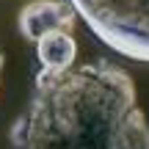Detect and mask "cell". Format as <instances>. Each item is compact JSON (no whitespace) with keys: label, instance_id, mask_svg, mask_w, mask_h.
<instances>
[{"label":"cell","instance_id":"3957f363","mask_svg":"<svg viewBox=\"0 0 149 149\" xmlns=\"http://www.w3.org/2000/svg\"><path fill=\"white\" fill-rule=\"evenodd\" d=\"M77 11L66 0H31L19 11V33L28 42H36L42 33L50 31H74Z\"/></svg>","mask_w":149,"mask_h":149},{"label":"cell","instance_id":"6da1fadb","mask_svg":"<svg viewBox=\"0 0 149 149\" xmlns=\"http://www.w3.org/2000/svg\"><path fill=\"white\" fill-rule=\"evenodd\" d=\"M11 138L19 149H149V124L127 69L94 61L39 69L28 113Z\"/></svg>","mask_w":149,"mask_h":149},{"label":"cell","instance_id":"277c9868","mask_svg":"<svg viewBox=\"0 0 149 149\" xmlns=\"http://www.w3.org/2000/svg\"><path fill=\"white\" fill-rule=\"evenodd\" d=\"M33 44H36L39 64H42V69H47V72H61V69H69V66L74 64L77 44H74L72 33H66V31L42 33Z\"/></svg>","mask_w":149,"mask_h":149},{"label":"cell","instance_id":"5b68a950","mask_svg":"<svg viewBox=\"0 0 149 149\" xmlns=\"http://www.w3.org/2000/svg\"><path fill=\"white\" fill-rule=\"evenodd\" d=\"M0 69H3V55H0Z\"/></svg>","mask_w":149,"mask_h":149},{"label":"cell","instance_id":"7a4b0ae2","mask_svg":"<svg viewBox=\"0 0 149 149\" xmlns=\"http://www.w3.org/2000/svg\"><path fill=\"white\" fill-rule=\"evenodd\" d=\"M97 39L135 61H149V0H69Z\"/></svg>","mask_w":149,"mask_h":149}]
</instances>
